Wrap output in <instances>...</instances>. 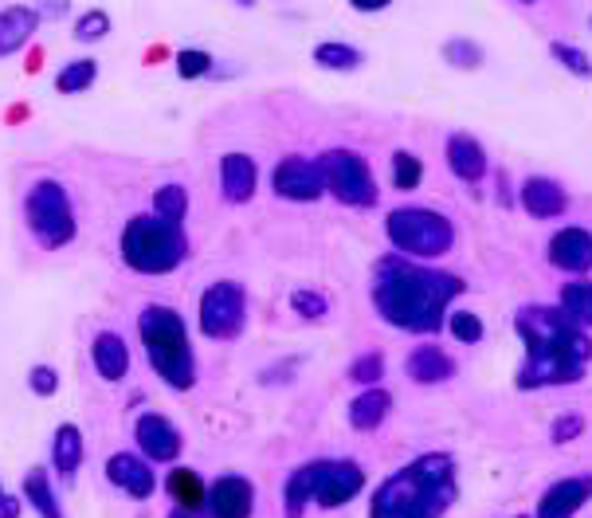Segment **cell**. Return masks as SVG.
Returning <instances> with one entry per match:
<instances>
[{"label":"cell","instance_id":"1","mask_svg":"<svg viewBox=\"0 0 592 518\" xmlns=\"http://www.w3.org/2000/svg\"><path fill=\"white\" fill-rule=\"evenodd\" d=\"M463 295V279L420 268L409 256H384L373 271V307L377 315L409 335H435L448 318L451 299Z\"/></svg>","mask_w":592,"mask_h":518},{"label":"cell","instance_id":"2","mask_svg":"<svg viewBox=\"0 0 592 518\" xmlns=\"http://www.w3.org/2000/svg\"><path fill=\"white\" fill-rule=\"evenodd\" d=\"M514 327L525 346L522 369H518V389L581 381L592 361V338L581 322H573L561 307H522Z\"/></svg>","mask_w":592,"mask_h":518},{"label":"cell","instance_id":"3","mask_svg":"<svg viewBox=\"0 0 592 518\" xmlns=\"http://www.w3.org/2000/svg\"><path fill=\"white\" fill-rule=\"evenodd\" d=\"M459 495L455 460L448 451H428L392 471L369 502V518H443Z\"/></svg>","mask_w":592,"mask_h":518},{"label":"cell","instance_id":"4","mask_svg":"<svg viewBox=\"0 0 592 518\" xmlns=\"http://www.w3.org/2000/svg\"><path fill=\"white\" fill-rule=\"evenodd\" d=\"M138 335H142L146 358H150L153 373H158L169 389L184 394V389L197 385V353H192V346H189L184 318L177 315L173 307H165V302L142 307V315H138Z\"/></svg>","mask_w":592,"mask_h":518},{"label":"cell","instance_id":"5","mask_svg":"<svg viewBox=\"0 0 592 518\" xmlns=\"http://www.w3.org/2000/svg\"><path fill=\"white\" fill-rule=\"evenodd\" d=\"M365 487V471L353 460H310L291 471L283 487V518H302L310 502L325 510L345 507Z\"/></svg>","mask_w":592,"mask_h":518},{"label":"cell","instance_id":"6","mask_svg":"<svg viewBox=\"0 0 592 518\" xmlns=\"http://www.w3.org/2000/svg\"><path fill=\"white\" fill-rule=\"evenodd\" d=\"M189 256V236L181 220H165L158 212L130 217L122 228V259L138 276H169Z\"/></svg>","mask_w":592,"mask_h":518},{"label":"cell","instance_id":"7","mask_svg":"<svg viewBox=\"0 0 592 518\" xmlns=\"http://www.w3.org/2000/svg\"><path fill=\"white\" fill-rule=\"evenodd\" d=\"M24 220H28V232L36 236V243L48 251L56 248H68L76 240L79 225H76V205H71L68 189L51 177L36 181L24 197Z\"/></svg>","mask_w":592,"mask_h":518},{"label":"cell","instance_id":"8","mask_svg":"<svg viewBox=\"0 0 592 518\" xmlns=\"http://www.w3.org/2000/svg\"><path fill=\"white\" fill-rule=\"evenodd\" d=\"M384 232H389L392 248L409 259H440L455 243L451 220L432 209H392Z\"/></svg>","mask_w":592,"mask_h":518},{"label":"cell","instance_id":"9","mask_svg":"<svg viewBox=\"0 0 592 518\" xmlns=\"http://www.w3.org/2000/svg\"><path fill=\"white\" fill-rule=\"evenodd\" d=\"M318 166H322L325 192H330V197H338V201L350 205V209H369V205H377L373 169H369V161L361 158L358 150H325L322 158H318Z\"/></svg>","mask_w":592,"mask_h":518},{"label":"cell","instance_id":"10","mask_svg":"<svg viewBox=\"0 0 592 518\" xmlns=\"http://www.w3.org/2000/svg\"><path fill=\"white\" fill-rule=\"evenodd\" d=\"M201 335L212 342H232L243 335V322H248V291H243L235 279H220L209 291L201 295Z\"/></svg>","mask_w":592,"mask_h":518},{"label":"cell","instance_id":"11","mask_svg":"<svg viewBox=\"0 0 592 518\" xmlns=\"http://www.w3.org/2000/svg\"><path fill=\"white\" fill-rule=\"evenodd\" d=\"M271 189H275V197H283V201H299V205L318 201V197L325 192L322 166L291 153V158L279 161L275 173H271Z\"/></svg>","mask_w":592,"mask_h":518},{"label":"cell","instance_id":"12","mask_svg":"<svg viewBox=\"0 0 592 518\" xmlns=\"http://www.w3.org/2000/svg\"><path fill=\"white\" fill-rule=\"evenodd\" d=\"M134 440H138V448H142V456L150 464H173L184 448L177 425L169 417H161V412H142V417H138Z\"/></svg>","mask_w":592,"mask_h":518},{"label":"cell","instance_id":"13","mask_svg":"<svg viewBox=\"0 0 592 518\" xmlns=\"http://www.w3.org/2000/svg\"><path fill=\"white\" fill-rule=\"evenodd\" d=\"M209 518H251L255 510V487L243 476H220L209 487Z\"/></svg>","mask_w":592,"mask_h":518},{"label":"cell","instance_id":"14","mask_svg":"<svg viewBox=\"0 0 592 518\" xmlns=\"http://www.w3.org/2000/svg\"><path fill=\"white\" fill-rule=\"evenodd\" d=\"M107 479L118 487V491L130 495V499H150L153 487H158V479H153V471H150V460H146V456H134V451H118V456H110Z\"/></svg>","mask_w":592,"mask_h":518},{"label":"cell","instance_id":"15","mask_svg":"<svg viewBox=\"0 0 592 518\" xmlns=\"http://www.w3.org/2000/svg\"><path fill=\"white\" fill-rule=\"evenodd\" d=\"M584 502H592V476L558 479V484L538 499V518H573Z\"/></svg>","mask_w":592,"mask_h":518},{"label":"cell","instance_id":"16","mask_svg":"<svg viewBox=\"0 0 592 518\" xmlns=\"http://www.w3.org/2000/svg\"><path fill=\"white\" fill-rule=\"evenodd\" d=\"M259 189V166L248 153H224L220 158V192L228 205H248Z\"/></svg>","mask_w":592,"mask_h":518},{"label":"cell","instance_id":"17","mask_svg":"<svg viewBox=\"0 0 592 518\" xmlns=\"http://www.w3.org/2000/svg\"><path fill=\"white\" fill-rule=\"evenodd\" d=\"M550 263L565 276H581L592 268V236L584 228H561L550 240Z\"/></svg>","mask_w":592,"mask_h":518},{"label":"cell","instance_id":"18","mask_svg":"<svg viewBox=\"0 0 592 518\" xmlns=\"http://www.w3.org/2000/svg\"><path fill=\"white\" fill-rule=\"evenodd\" d=\"M36 32H40V12L36 9H28V4L0 9V59L24 51Z\"/></svg>","mask_w":592,"mask_h":518},{"label":"cell","instance_id":"19","mask_svg":"<svg viewBox=\"0 0 592 518\" xmlns=\"http://www.w3.org/2000/svg\"><path fill=\"white\" fill-rule=\"evenodd\" d=\"M522 209L538 220H553V217H565L569 197L558 181H550V177H530V181L522 185Z\"/></svg>","mask_w":592,"mask_h":518},{"label":"cell","instance_id":"20","mask_svg":"<svg viewBox=\"0 0 592 518\" xmlns=\"http://www.w3.org/2000/svg\"><path fill=\"white\" fill-rule=\"evenodd\" d=\"M91 361L102 381H122V377L130 373V346H126V338L114 335V330H102V335H94Z\"/></svg>","mask_w":592,"mask_h":518},{"label":"cell","instance_id":"21","mask_svg":"<svg viewBox=\"0 0 592 518\" xmlns=\"http://www.w3.org/2000/svg\"><path fill=\"white\" fill-rule=\"evenodd\" d=\"M448 166L459 181L475 185L486 177V150L471 135H451L448 138Z\"/></svg>","mask_w":592,"mask_h":518},{"label":"cell","instance_id":"22","mask_svg":"<svg viewBox=\"0 0 592 518\" xmlns=\"http://www.w3.org/2000/svg\"><path fill=\"white\" fill-rule=\"evenodd\" d=\"M83 432L76 425H59L56 436H51V464H56L59 479L71 484L79 476V464H83Z\"/></svg>","mask_w":592,"mask_h":518},{"label":"cell","instance_id":"23","mask_svg":"<svg viewBox=\"0 0 592 518\" xmlns=\"http://www.w3.org/2000/svg\"><path fill=\"white\" fill-rule=\"evenodd\" d=\"M404 369H409V377L417 385H440V381H448V377H455V361H451L440 346H417V350L409 353V361H404Z\"/></svg>","mask_w":592,"mask_h":518},{"label":"cell","instance_id":"24","mask_svg":"<svg viewBox=\"0 0 592 518\" xmlns=\"http://www.w3.org/2000/svg\"><path fill=\"white\" fill-rule=\"evenodd\" d=\"M165 491H169V499H173L181 510H189V515H197V510L209 507V487L201 484V476H197L192 468H173V471H169Z\"/></svg>","mask_w":592,"mask_h":518},{"label":"cell","instance_id":"25","mask_svg":"<svg viewBox=\"0 0 592 518\" xmlns=\"http://www.w3.org/2000/svg\"><path fill=\"white\" fill-rule=\"evenodd\" d=\"M389 409H392V397L384 394V389H377V385H369L365 394L350 401V425L358 428V432H373V428H381V420L389 417Z\"/></svg>","mask_w":592,"mask_h":518},{"label":"cell","instance_id":"26","mask_svg":"<svg viewBox=\"0 0 592 518\" xmlns=\"http://www.w3.org/2000/svg\"><path fill=\"white\" fill-rule=\"evenodd\" d=\"M20 499H24L40 518H63V510H59V502H56V491H51V479H48V471H43V468L28 471V476H24V495H20Z\"/></svg>","mask_w":592,"mask_h":518},{"label":"cell","instance_id":"27","mask_svg":"<svg viewBox=\"0 0 592 518\" xmlns=\"http://www.w3.org/2000/svg\"><path fill=\"white\" fill-rule=\"evenodd\" d=\"M94 79H99V63H94L91 56L87 59H71V63H63L56 76V91L59 94H83L94 87Z\"/></svg>","mask_w":592,"mask_h":518},{"label":"cell","instance_id":"28","mask_svg":"<svg viewBox=\"0 0 592 518\" xmlns=\"http://www.w3.org/2000/svg\"><path fill=\"white\" fill-rule=\"evenodd\" d=\"M314 63L325 71H358L361 63H365V56H361L358 48H350V43H338V40H325L314 48Z\"/></svg>","mask_w":592,"mask_h":518},{"label":"cell","instance_id":"29","mask_svg":"<svg viewBox=\"0 0 592 518\" xmlns=\"http://www.w3.org/2000/svg\"><path fill=\"white\" fill-rule=\"evenodd\" d=\"M561 310L584 330L592 327V283H565L561 287Z\"/></svg>","mask_w":592,"mask_h":518},{"label":"cell","instance_id":"30","mask_svg":"<svg viewBox=\"0 0 592 518\" xmlns=\"http://www.w3.org/2000/svg\"><path fill=\"white\" fill-rule=\"evenodd\" d=\"M424 181V161L409 150H397L392 153V185L401 192H412L417 185Z\"/></svg>","mask_w":592,"mask_h":518},{"label":"cell","instance_id":"31","mask_svg":"<svg viewBox=\"0 0 592 518\" xmlns=\"http://www.w3.org/2000/svg\"><path fill=\"white\" fill-rule=\"evenodd\" d=\"M153 212L165 220H181L184 225V212H189V192L181 189V185H161L158 192H153Z\"/></svg>","mask_w":592,"mask_h":518},{"label":"cell","instance_id":"32","mask_svg":"<svg viewBox=\"0 0 592 518\" xmlns=\"http://www.w3.org/2000/svg\"><path fill=\"white\" fill-rule=\"evenodd\" d=\"M448 330H451V338L455 342H468V346H475V342H483V318L475 315V310H451L448 315Z\"/></svg>","mask_w":592,"mask_h":518},{"label":"cell","instance_id":"33","mask_svg":"<svg viewBox=\"0 0 592 518\" xmlns=\"http://www.w3.org/2000/svg\"><path fill=\"white\" fill-rule=\"evenodd\" d=\"M443 59L459 71H475L483 68V48L475 40H448L443 43Z\"/></svg>","mask_w":592,"mask_h":518},{"label":"cell","instance_id":"34","mask_svg":"<svg viewBox=\"0 0 592 518\" xmlns=\"http://www.w3.org/2000/svg\"><path fill=\"white\" fill-rule=\"evenodd\" d=\"M76 36L79 43H102L110 36V17L102 9H87L83 17L76 20Z\"/></svg>","mask_w":592,"mask_h":518},{"label":"cell","instance_id":"35","mask_svg":"<svg viewBox=\"0 0 592 518\" xmlns=\"http://www.w3.org/2000/svg\"><path fill=\"white\" fill-rule=\"evenodd\" d=\"M291 310L294 315H302V318H325L330 315V299H325L322 291H314V287H299V291L291 295Z\"/></svg>","mask_w":592,"mask_h":518},{"label":"cell","instance_id":"36","mask_svg":"<svg viewBox=\"0 0 592 518\" xmlns=\"http://www.w3.org/2000/svg\"><path fill=\"white\" fill-rule=\"evenodd\" d=\"M177 76L181 79H204L212 76V56L201 48H181L177 51Z\"/></svg>","mask_w":592,"mask_h":518},{"label":"cell","instance_id":"37","mask_svg":"<svg viewBox=\"0 0 592 518\" xmlns=\"http://www.w3.org/2000/svg\"><path fill=\"white\" fill-rule=\"evenodd\" d=\"M550 56L558 59V63H561L565 71H573V76H581V79L592 76V59L584 56L581 48H573V43H565V40L550 43Z\"/></svg>","mask_w":592,"mask_h":518},{"label":"cell","instance_id":"38","mask_svg":"<svg viewBox=\"0 0 592 518\" xmlns=\"http://www.w3.org/2000/svg\"><path fill=\"white\" fill-rule=\"evenodd\" d=\"M381 377H384V358H381V353H361V358L350 366V381H358V385H377Z\"/></svg>","mask_w":592,"mask_h":518},{"label":"cell","instance_id":"39","mask_svg":"<svg viewBox=\"0 0 592 518\" xmlns=\"http://www.w3.org/2000/svg\"><path fill=\"white\" fill-rule=\"evenodd\" d=\"M28 389H32L36 397H56L59 373L51 366H32V373H28Z\"/></svg>","mask_w":592,"mask_h":518},{"label":"cell","instance_id":"40","mask_svg":"<svg viewBox=\"0 0 592 518\" xmlns=\"http://www.w3.org/2000/svg\"><path fill=\"white\" fill-rule=\"evenodd\" d=\"M581 432H584V417L569 412V417H558V420H553L550 440H553V444H569V440H576V436H581Z\"/></svg>","mask_w":592,"mask_h":518},{"label":"cell","instance_id":"41","mask_svg":"<svg viewBox=\"0 0 592 518\" xmlns=\"http://www.w3.org/2000/svg\"><path fill=\"white\" fill-rule=\"evenodd\" d=\"M40 20H63L71 12V0H40Z\"/></svg>","mask_w":592,"mask_h":518},{"label":"cell","instance_id":"42","mask_svg":"<svg viewBox=\"0 0 592 518\" xmlns=\"http://www.w3.org/2000/svg\"><path fill=\"white\" fill-rule=\"evenodd\" d=\"M20 510H24V499L0 491V518H20Z\"/></svg>","mask_w":592,"mask_h":518},{"label":"cell","instance_id":"43","mask_svg":"<svg viewBox=\"0 0 592 518\" xmlns=\"http://www.w3.org/2000/svg\"><path fill=\"white\" fill-rule=\"evenodd\" d=\"M350 4H353L358 12H381V9H389L392 0H350Z\"/></svg>","mask_w":592,"mask_h":518},{"label":"cell","instance_id":"44","mask_svg":"<svg viewBox=\"0 0 592 518\" xmlns=\"http://www.w3.org/2000/svg\"><path fill=\"white\" fill-rule=\"evenodd\" d=\"M169 518H192V515H189V510H181V507H173V515H169Z\"/></svg>","mask_w":592,"mask_h":518},{"label":"cell","instance_id":"45","mask_svg":"<svg viewBox=\"0 0 592 518\" xmlns=\"http://www.w3.org/2000/svg\"><path fill=\"white\" fill-rule=\"evenodd\" d=\"M232 4H240V9H251V4H255V0H232Z\"/></svg>","mask_w":592,"mask_h":518},{"label":"cell","instance_id":"46","mask_svg":"<svg viewBox=\"0 0 592 518\" xmlns=\"http://www.w3.org/2000/svg\"><path fill=\"white\" fill-rule=\"evenodd\" d=\"M522 4H534V0H522Z\"/></svg>","mask_w":592,"mask_h":518},{"label":"cell","instance_id":"47","mask_svg":"<svg viewBox=\"0 0 592 518\" xmlns=\"http://www.w3.org/2000/svg\"><path fill=\"white\" fill-rule=\"evenodd\" d=\"M589 28H592V17H589Z\"/></svg>","mask_w":592,"mask_h":518},{"label":"cell","instance_id":"48","mask_svg":"<svg viewBox=\"0 0 592 518\" xmlns=\"http://www.w3.org/2000/svg\"><path fill=\"white\" fill-rule=\"evenodd\" d=\"M514 518H525V515H514Z\"/></svg>","mask_w":592,"mask_h":518},{"label":"cell","instance_id":"49","mask_svg":"<svg viewBox=\"0 0 592 518\" xmlns=\"http://www.w3.org/2000/svg\"><path fill=\"white\" fill-rule=\"evenodd\" d=\"M0 491H4V487H0Z\"/></svg>","mask_w":592,"mask_h":518}]
</instances>
